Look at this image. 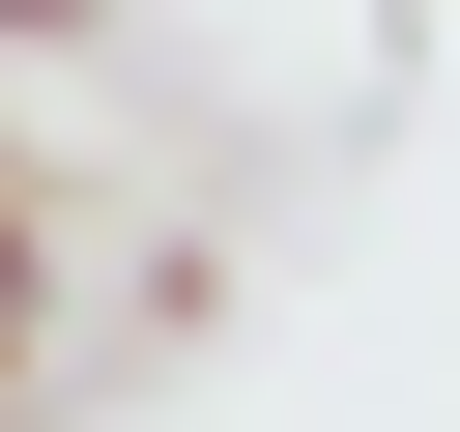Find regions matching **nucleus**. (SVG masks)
<instances>
[{
	"label": "nucleus",
	"instance_id": "nucleus-1",
	"mask_svg": "<svg viewBox=\"0 0 460 432\" xmlns=\"http://www.w3.org/2000/svg\"><path fill=\"white\" fill-rule=\"evenodd\" d=\"M29 346H58V230H0V432H29Z\"/></svg>",
	"mask_w": 460,
	"mask_h": 432
},
{
	"label": "nucleus",
	"instance_id": "nucleus-2",
	"mask_svg": "<svg viewBox=\"0 0 460 432\" xmlns=\"http://www.w3.org/2000/svg\"><path fill=\"white\" fill-rule=\"evenodd\" d=\"M0 58H115V0H0Z\"/></svg>",
	"mask_w": 460,
	"mask_h": 432
},
{
	"label": "nucleus",
	"instance_id": "nucleus-3",
	"mask_svg": "<svg viewBox=\"0 0 460 432\" xmlns=\"http://www.w3.org/2000/svg\"><path fill=\"white\" fill-rule=\"evenodd\" d=\"M0 230H58V173H29V144H0Z\"/></svg>",
	"mask_w": 460,
	"mask_h": 432
}]
</instances>
